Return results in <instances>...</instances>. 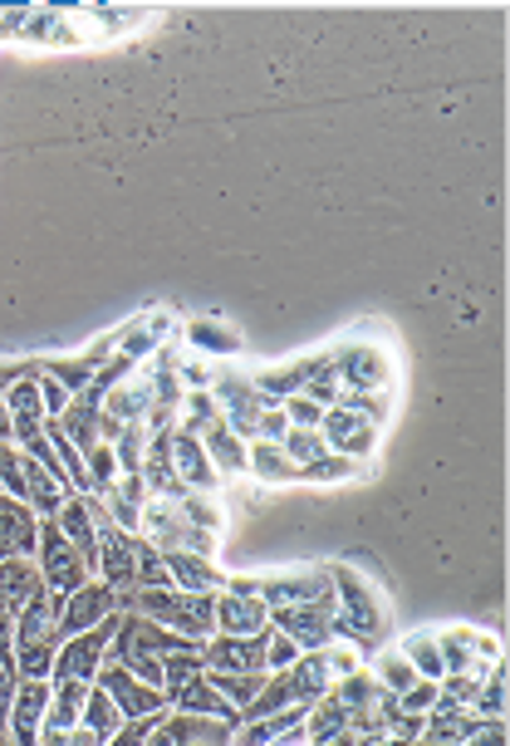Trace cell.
<instances>
[{
    "mask_svg": "<svg viewBox=\"0 0 510 746\" xmlns=\"http://www.w3.org/2000/svg\"><path fill=\"white\" fill-rule=\"evenodd\" d=\"M40 574H44V590L60 594V599H70L79 584H89V574H94L89 570V560L60 536V526L54 521L40 526Z\"/></svg>",
    "mask_w": 510,
    "mask_h": 746,
    "instance_id": "6da1fadb",
    "label": "cell"
},
{
    "mask_svg": "<svg viewBox=\"0 0 510 746\" xmlns=\"http://www.w3.org/2000/svg\"><path fill=\"white\" fill-rule=\"evenodd\" d=\"M270 624H275L285 639H294L300 653H320L324 643L339 634V609H334V599L294 604V609H270Z\"/></svg>",
    "mask_w": 510,
    "mask_h": 746,
    "instance_id": "7a4b0ae2",
    "label": "cell"
},
{
    "mask_svg": "<svg viewBox=\"0 0 510 746\" xmlns=\"http://www.w3.org/2000/svg\"><path fill=\"white\" fill-rule=\"evenodd\" d=\"M123 619L108 614L98 629H89V634H74L60 643V653H54V677H79V683H89V677H98V669H104V649L113 643V634H118Z\"/></svg>",
    "mask_w": 510,
    "mask_h": 746,
    "instance_id": "3957f363",
    "label": "cell"
},
{
    "mask_svg": "<svg viewBox=\"0 0 510 746\" xmlns=\"http://www.w3.org/2000/svg\"><path fill=\"white\" fill-rule=\"evenodd\" d=\"M320 433H324V447L339 452V457H348V462H364L368 452L378 447V423H368V417L354 413L348 403H339V408H324Z\"/></svg>",
    "mask_w": 510,
    "mask_h": 746,
    "instance_id": "277c9868",
    "label": "cell"
},
{
    "mask_svg": "<svg viewBox=\"0 0 510 746\" xmlns=\"http://www.w3.org/2000/svg\"><path fill=\"white\" fill-rule=\"evenodd\" d=\"M108 614H113V590L108 584L104 580L79 584L70 599H60V643L74 639V634H89V629H98Z\"/></svg>",
    "mask_w": 510,
    "mask_h": 746,
    "instance_id": "5b68a950",
    "label": "cell"
},
{
    "mask_svg": "<svg viewBox=\"0 0 510 746\" xmlns=\"http://www.w3.org/2000/svg\"><path fill=\"white\" fill-rule=\"evenodd\" d=\"M98 687H104L113 703H118L123 717H153V712H167V693L138 683V677L123 669V663H104V669H98Z\"/></svg>",
    "mask_w": 510,
    "mask_h": 746,
    "instance_id": "8992f818",
    "label": "cell"
},
{
    "mask_svg": "<svg viewBox=\"0 0 510 746\" xmlns=\"http://www.w3.org/2000/svg\"><path fill=\"white\" fill-rule=\"evenodd\" d=\"M163 564H167L173 590H183V594H221L226 580H231L211 556H191V550H163Z\"/></svg>",
    "mask_w": 510,
    "mask_h": 746,
    "instance_id": "52a82bcc",
    "label": "cell"
},
{
    "mask_svg": "<svg viewBox=\"0 0 510 746\" xmlns=\"http://www.w3.org/2000/svg\"><path fill=\"white\" fill-rule=\"evenodd\" d=\"M173 477L183 491H197V496H211L221 486L217 467H211L207 452L197 443V433H183V427H173Z\"/></svg>",
    "mask_w": 510,
    "mask_h": 746,
    "instance_id": "ba28073f",
    "label": "cell"
},
{
    "mask_svg": "<svg viewBox=\"0 0 510 746\" xmlns=\"http://www.w3.org/2000/svg\"><path fill=\"white\" fill-rule=\"evenodd\" d=\"M211 609H217V634H231V639L266 634V624H270V609L260 604L256 594H231V590H221Z\"/></svg>",
    "mask_w": 510,
    "mask_h": 746,
    "instance_id": "9c48e42d",
    "label": "cell"
},
{
    "mask_svg": "<svg viewBox=\"0 0 510 746\" xmlns=\"http://www.w3.org/2000/svg\"><path fill=\"white\" fill-rule=\"evenodd\" d=\"M246 467H251V477L260 486H285V481H300V467L285 457V447L280 443H260V437H251L246 443Z\"/></svg>",
    "mask_w": 510,
    "mask_h": 746,
    "instance_id": "30bf717a",
    "label": "cell"
},
{
    "mask_svg": "<svg viewBox=\"0 0 510 746\" xmlns=\"http://www.w3.org/2000/svg\"><path fill=\"white\" fill-rule=\"evenodd\" d=\"M44 594V574H40V564H25V556H15V560H0V599H6L10 609H25L30 599H40Z\"/></svg>",
    "mask_w": 510,
    "mask_h": 746,
    "instance_id": "8fae6325",
    "label": "cell"
},
{
    "mask_svg": "<svg viewBox=\"0 0 510 746\" xmlns=\"http://www.w3.org/2000/svg\"><path fill=\"white\" fill-rule=\"evenodd\" d=\"M285 673H290L294 703L300 707H314L320 697H329V687H334V677H329V669H324V653H300Z\"/></svg>",
    "mask_w": 510,
    "mask_h": 746,
    "instance_id": "7c38bea8",
    "label": "cell"
},
{
    "mask_svg": "<svg viewBox=\"0 0 510 746\" xmlns=\"http://www.w3.org/2000/svg\"><path fill=\"white\" fill-rule=\"evenodd\" d=\"M197 443H201V452H207L211 467H221V472H246V443L231 433V427H226V417H217V423L201 427Z\"/></svg>",
    "mask_w": 510,
    "mask_h": 746,
    "instance_id": "4fadbf2b",
    "label": "cell"
},
{
    "mask_svg": "<svg viewBox=\"0 0 510 746\" xmlns=\"http://www.w3.org/2000/svg\"><path fill=\"white\" fill-rule=\"evenodd\" d=\"M339 732H348V707L329 693V697H320V703L304 712L300 737H304V746H324L329 737H339Z\"/></svg>",
    "mask_w": 510,
    "mask_h": 746,
    "instance_id": "5bb4252c",
    "label": "cell"
},
{
    "mask_svg": "<svg viewBox=\"0 0 510 746\" xmlns=\"http://www.w3.org/2000/svg\"><path fill=\"white\" fill-rule=\"evenodd\" d=\"M167 703H177L173 712H191V717H231V712H236V707H226V697L207 683V673L191 677L187 687H177V693L167 697Z\"/></svg>",
    "mask_w": 510,
    "mask_h": 746,
    "instance_id": "9a60e30c",
    "label": "cell"
},
{
    "mask_svg": "<svg viewBox=\"0 0 510 746\" xmlns=\"http://www.w3.org/2000/svg\"><path fill=\"white\" fill-rule=\"evenodd\" d=\"M294 707V687H290V673H266L260 693L251 697V707H241L246 722H260V717H275V712Z\"/></svg>",
    "mask_w": 510,
    "mask_h": 746,
    "instance_id": "2e32d148",
    "label": "cell"
},
{
    "mask_svg": "<svg viewBox=\"0 0 510 746\" xmlns=\"http://www.w3.org/2000/svg\"><path fill=\"white\" fill-rule=\"evenodd\" d=\"M398 653L413 663L417 677H427V683H441V677H447V663H441V649H437L433 634H407L398 643Z\"/></svg>",
    "mask_w": 510,
    "mask_h": 746,
    "instance_id": "e0dca14e",
    "label": "cell"
},
{
    "mask_svg": "<svg viewBox=\"0 0 510 746\" xmlns=\"http://www.w3.org/2000/svg\"><path fill=\"white\" fill-rule=\"evenodd\" d=\"M79 727H89L98 742H108L113 732L123 727V712H118V703H113L104 687H89V697H84V717H79Z\"/></svg>",
    "mask_w": 510,
    "mask_h": 746,
    "instance_id": "ac0fdd59",
    "label": "cell"
},
{
    "mask_svg": "<svg viewBox=\"0 0 510 746\" xmlns=\"http://www.w3.org/2000/svg\"><path fill=\"white\" fill-rule=\"evenodd\" d=\"M373 683H378V693H388V697H403L407 687L417 683V673H413V663L403 659L398 649H388V653H378V663H373Z\"/></svg>",
    "mask_w": 510,
    "mask_h": 746,
    "instance_id": "d6986e66",
    "label": "cell"
},
{
    "mask_svg": "<svg viewBox=\"0 0 510 746\" xmlns=\"http://www.w3.org/2000/svg\"><path fill=\"white\" fill-rule=\"evenodd\" d=\"M467 712H476V722H501L506 717V669H501V663L481 677V687H476V697H471Z\"/></svg>",
    "mask_w": 510,
    "mask_h": 746,
    "instance_id": "ffe728a7",
    "label": "cell"
},
{
    "mask_svg": "<svg viewBox=\"0 0 510 746\" xmlns=\"http://www.w3.org/2000/svg\"><path fill=\"white\" fill-rule=\"evenodd\" d=\"M207 683L217 687L226 697V707H251V697L260 693V683H266V673H207Z\"/></svg>",
    "mask_w": 510,
    "mask_h": 746,
    "instance_id": "44dd1931",
    "label": "cell"
},
{
    "mask_svg": "<svg viewBox=\"0 0 510 746\" xmlns=\"http://www.w3.org/2000/svg\"><path fill=\"white\" fill-rule=\"evenodd\" d=\"M329 693L339 697L348 712H364V707H378V683H373V673L364 669V673H354V677H339Z\"/></svg>",
    "mask_w": 510,
    "mask_h": 746,
    "instance_id": "7402d4cb",
    "label": "cell"
},
{
    "mask_svg": "<svg viewBox=\"0 0 510 746\" xmlns=\"http://www.w3.org/2000/svg\"><path fill=\"white\" fill-rule=\"evenodd\" d=\"M304 398H314L320 403V408H339V403H348V388H344V379H339V369H334V359H329V364L314 373L310 383H304Z\"/></svg>",
    "mask_w": 510,
    "mask_h": 746,
    "instance_id": "603a6c76",
    "label": "cell"
},
{
    "mask_svg": "<svg viewBox=\"0 0 510 746\" xmlns=\"http://www.w3.org/2000/svg\"><path fill=\"white\" fill-rule=\"evenodd\" d=\"M280 447H285V457L294 462V467H310L314 457H324V433L320 427H290L285 437H280Z\"/></svg>",
    "mask_w": 510,
    "mask_h": 746,
    "instance_id": "cb8c5ba5",
    "label": "cell"
},
{
    "mask_svg": "<svg viewBox=\"0 0 510 746\" xmlns=\"http://www.w3.org/2000/svg\"><path fill=\"white\" fill-rule=\"evenodd\" d=\"M354 472H358V462L339 457V452H324L310 467H300V481H344V477H354Z\"/></svg>",
    "mask_w": 510,
    "mask_h": 746,
    "instance_id": "d4e9b609",
    "label": "cell"
},
{
    "mask_svg": "<svg viewBox=\"0 0 510 746\" xmlns=\"http://www.w3.org/2000/svg\"><path fill=\"white\" fill-rule=\"evenodd\" d=\"M163 717H167V712H153V717H123V727L113 732L104 746H147V737L163 727Z\"/></svg>",
    "mask_w": 510,
    "mask_h": 746,
    "instance_id": "484cf974",
    "label": "cell"
},
{
    "mask_svg": "<svg viewBox=\"0 0 510 746\" xmlns=\"http://www.w3.org/2000/svg\"><path fill=\"white\" fill-rule=\"evenodd\" d=\"M294 659H300L294 639H285L280 629H266V673H285Z\"/></svg>",
    "mask_w": 510,
    "mask_h": 746,
    "instance_id": "4316f807",
    "label": "cell"
},
{
    "mask_svg": "<svg viewBox=\"0 0 510 746\" xmlns=\"http://www.w3.org/2000/svg\"><path fill=\"white\" fill-rule=\"evenodd\" d=\"M280 408H285L290 427H320V423H324V408H320L314 398H304V393H290V398L280 403Z\"/></svg>",
    "mask_w": 510,
    "mask_h": 746,
    "instance_id": "83f0119b",
    "label": "cell"
},
{
    "mask_svg": "<svg viewBox=\"0 0 510 746\" xmlns=\"http://www.w3.org/2000/svg\"><path fill=\"white\" fill-rule=\"evenodd\" d=\"M285 433H290L285 408H280V403H266V408H260V417H256V437H260V443H280Z\"/></svg>",
    "mask_w": 510,
    "mask_h": 746,
    "instance_id": "f1b7e54d",
    "label": "cell"
},
{
    "mask_svg": "<svg viewBox=\"0 0 510 746\" xmlns=\"http://www.w3.org/2000/svg\"><path fill=\"white\" fill-rule=\"evenodd\" d=\"M393 703H398L403 712H423V717H427V712L437 707V683H427V677H417V683L407 687L403 697H393Z\"/></svg>",
    "mask_w": 510,
    "mask_h": 746,
    "instance_id": "f546056e",
    "label": "cell"
},
{
    "mask_svg": "<svg viewBox=\"0 0 510 746\" xmlns=\"http://www.w3.org/2000/svg\"><path fill=\"white\" fill-rule=\"evenodd\" d=\"M461 746H506V722H476V732Z\"/></svg>",
    "mask_w": 510,
    "mask_h": 746,
    "instance_id": "4dcf8cb0",
    "label": "cell"
},
{
    "mask_svg": "<svg viewBox=\"0 0 510 746\" xmlns=\"http://www.w3.org/2000/svg\"><path fill=\"white\" fill-rule=\"evenodd\" d=\"M10 703H15V683H10V669L0 663V717H10Z\"/></svg>",
    "mask_w": 510,
    "mask_h": 746,
    "instance_id": "1f68e13d",
    "label": "cell"
},
{
    "mask_svg": "<svg viewBox=\"0 0 510 746\" xmlns=\"http://www.w3.org/2000/svg\"><path fill=\"white\" fill-rule=\"evenodd\" d=\"M324 746H358V737H354V732H339V737H329Z\"/></svg>",
    "mask_w": 510,
    "mask_h": 746,
    "instance_id": "d6a6232c",
    "label": "cell"
},
{
    "mask_svg": "<svg viewBox=\"0 0 510 746\" xmlns=\"http://www.w3.org/2000/svg\"><path fill=\"white\" fill-rule=\"evenodd\" d=\"M15 427H10V413H6V403H0V437H10Z\"/></svg>",
    "mask_w": 510,
    "mask_h": 746,
    "instance_id": "836d02e7",
    "label": "cell"
}]
</instances>
